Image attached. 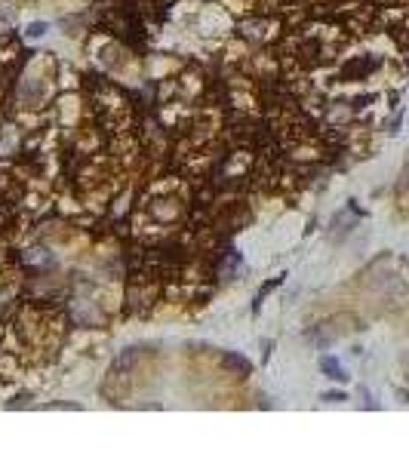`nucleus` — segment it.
I'll list each match as a JSON object with an SVG mask.
<instances>
[{"label": "nucleus", "instance_id": "nucleus-1", "mask_svg": "<svg viewBox=\"0 0 409 461\" xmlns=\"http://www.w3.org/2000/svg\"><path fill=\"white\" fill-rule=\"evenodd\" d=\"M320 369L327 372V379H333V381H345V379H348V375H345V369L338 366L333 357H323L320 360Z\"/></svg>", "mask_w": 409, "mask_h": 461}, {"label": "nucleus", "instance_id": "nucleus-2", "mask_svg": "<svg viewBox=\"0 0 409 461\" xmlns=\"http://www.w3.org/2000/svg\"><path fill=\"white\" fill-rule=\"evenodd\" d=\"M43 31H46V25H41V22H37V25H31V28H28V34H31V37H41Z\"/></svg>", "mask_w": 409, "mask_h": 461}, {"label": "nucleus", "instance_id": "nucleus-3", "mask_svg": "<svg viewBox=\"0 0 409 461\" xmlns=\"http://www.w3.org/2000/svg\"><path fill=\"white\" fill-rule=\"evenodd\" d=\"M323 400H329V403H338V400H345V394H327Z\"/></svg>", "mask_w": 409, "mask_h": 461}, {"label": "nucleus", "instance_id": "nucleus-4", "mask_svg": "<svg viewBox=\"0 0 409 461\" xmlns=\"http://www.w3.org/2000/svg\"><path fill=\"white\" fill-rule=\"evenodd\" d=\"M403 179H406V182H403V184H406V188H409V169H406V175H403Z\"/></svg>", "mask_w": 409, "mask_h": 461}]
</instances>
